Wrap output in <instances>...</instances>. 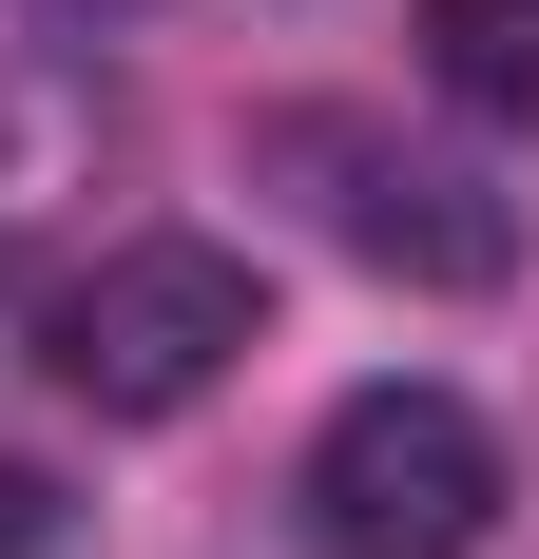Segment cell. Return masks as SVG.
<instances>
[{
  "instance_id": "277c9868",
  "label": "cell",
  "mask_w": 539,
  "mask_h": 559,
  "mask_svg": "<svg viewBox=\"0 0 539 559\" xmlns=\"http://www.w3.org/2000/svg\"><path fill=\"white\" fill-rule=\"evenodd\" d=\"M97 155H116V97H97V78H0V231L77 213Z\"/></svg>"
},
{
  "instance_id": "5b68a950",
  "label": "cell",
  "mask_w": 539,
  "mask_h": 559,
  "mask_svg": "<svg viewBox=\"0 0 539 559\" xmlns=\"http://www.w3.org/2000/svg\"><path fill=\"white\" fill-rule=\"evenodd\" d=\"M424 78L463 116H539V0H424Z\"/></svg>"
},
{
  "instance_id": "3957f363",
  "label": "cell",
  "mask_w": 539,
  "mask_h": 559,
  "mask_svg": "<svg viewBox=\"0 0 539 559\" xmlns=\"http://www.w3.org/2000/svg\"><path fill=\"white\" fill-rule=\"evenodd\" d=\"M270 174H309V213L367 251V271L405 289H501L520 271V213H501L482 174L405 155V135H367V116H270Z\"/></svg>"
},
{
  "instance_id": "8992f818",
  "label": "cell",
  "mask_w": 539,
  "mask_h": 559,
  "mask_svg": "<svg viewBox=\"0 0 539 559\" xmlns=\"http://www.w3.org/2000/svg\"><path fill=\"white\" fill-rule=\"evenodd\" d=\"M58 540V483H39V463H0V559H39Z\"/></svg>"
},
{
  "instance_id": "6da1fadb",
  "label": "cell",
  "mask_w": 539,
  "mask_h": 559,
  "mask_svg": "<svg viewBox=\"0 0 539 559\" xmlns=\"http://www.w3.org/2000/svg\"><path fill=\"white\" fill-rule=\"evenodd\" d=\"M251 329H270L251 251H213V231H116L97 271L39 309V367L97 405V425H173V405H213L231 367H251Z\"/></svg>"
},
{
  "instance_id": "7a4b0ae2",
  "label": "cell",
  "mask_w": 539,
  "mask_h": 559,
  "mask_svg": "<svg viewBox=\"0 0 539 559\" xmlns=\"http://www.w3.org/2000/svg\"><path fill=\"white\" fill-rule=\"evenodd\" d=\"M501 521V425L463 386H347L309 425V540L327 559H482Z\"/></svg>"
}]
</instances>
